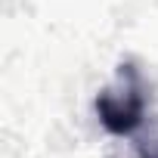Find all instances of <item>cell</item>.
<instances>
[{"instance_id":"6da1fadb","label":"cell","mask_w":158,"mask_h":158,"mask_svg":"<svg viewBox=\"0 0 158 158\" xmlns=\"http://www.w3.org/2000/svg\"><path fill=\"white\" fill-rule=\"evenodd\" d=\"M96 115L102 121V127L109 133L127 136L143 124L146 115V87H143V77L136 71V65L124 62L118 68L115 84L106 87L96 96Z\"/></svg>"},{"instance_id":"7a4b0ae2","label":"cell","mask_w":158,"mask_h":158,"mask_svg":"<svg viewBox=\"0 0 158 158\" xmlns=\"http://www.w3.org/2000/svg\"><path fill=\"white\" fill-rule=\"evenodd\" d=\"M155 158H158V155H155Z\"/></svg>"}]
</instances>
